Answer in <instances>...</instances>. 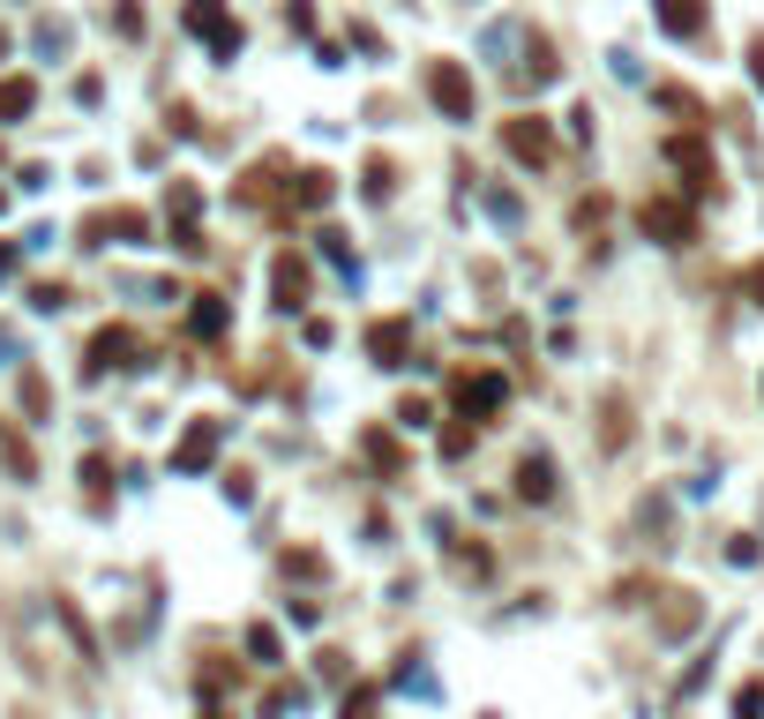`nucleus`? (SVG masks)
<instances>
[{"label": "nucleus", "mask_w": 764, "mask_h": 719, "mask_svg": "<svg viewBox=\"0 0 764 719\" xmlns=\"http://www.w3.org/2000/svg\"><path fill=\"white\" fill-rule=\"evenodd\" d=\"M427 98L442 105V121H472V105H480V90H472V76L458 68V60H427Z\"/></svg>", "instance_id": "nucleus-1"}, {"label": "nucleus", "mask_w": 764, "mask_h": 719, "mask_svg": "<svg viewBox=\"0 0 764 719\" xmlns=\"http://www.w3.org/2000/svg\"><path fill=\"white\" fill-rule=\"evenodd\" d=\"M180 23H188L195 38H211L217 60H233V53H240V23H233V15H225L217 0H188V15H180Z\"/></svg>", "instance_id": "nucleus-2"}, {"label": "nucleus", "mask_w": 764, "mask_h": 719, "mask_svg": "<svg viewBox=\"0 0 764 719\" xmlns=\"http://www.w3.org/2000/svg\"><path fill=\"white\" fill-rule=\"evenodd\" d=\"M503 150L517 158V166H548L554 158V135H548V121H532V113H517V121L503 127Z\"/></svg>", "instance_id": "nucleus-3"}, {"label": "nucleus", "mask_w": 764, "mask_h": 719, "mask_svg": "<svg viewBox=\"0 0 764 719\" xmlns=\"http://www.w3.org/2000/svg\"><path fill=\"white\" fill-rule=\"evenodd\" d=\"M405 352H413V315L368 323V360H375V368H405Z\"/></svg>", "instance_id": "nucleus-4"}, {"label": "nucleus", "mask_w": 764, "mask_h": 719, "mask_svg": "<svg viewBox=\"0 0 764 719\" xmlns=\"http://www.w3.org/2000/svg\"><path fill=\"white\" fill-rule=\"evenodd\" d=\"M83 240H90V248H113V240H150V217H143V211H98V217H83Z\"/></svg>", "instance_id": "nucleus-5"}, {"label": "nucleus", "mask_w": 764, "mask_h": 719, "mask_svg": "<svg viewBox=\"0 0 764 719\" xmlns=\"http://www.w3.org/2000/svg\"><path fill=\"white\" fill-rule=\"evenodd\" d=\"M217 442H225V427H217V420H195L188 435H180V450H172V472H211Z\"/></svg>", "instance_id": "nucleus-6"}, {"label": "nucleus", "mask_w": 764, "mask_h": 719, "mask_svg": "<svg viewBox=\"0 0 764 719\" xmlns=\"http://www.w3.org/2000/svg\"><path fill=\"white\" fill-rule=\"evenodd\" d=\"M644 233H660L667 248H689V240H697V217H689V203H644Z\"/></svg>", "instance_id": "nucleus-7"}, {"label": "nucleus", "mask_w": 764, "mask_h": 719, "mask_svg": "<svg viewBox=\"0 0 764 719\" xmlns=\"http://www.w3.org/2000/svg\"><path fill=\"white\" fill-rule=\"evenodd\" d=\"M517 503H554V458L548 450H525V458H517Z\"/></svg>", "instance_id": "nucleus-8"}, {"label": "nucleus", "mask_w": 764, "mask_h": 719, "mask_svg": "<svg viewBox=\"0 0 764 719\" xmlns=\"http://www.w3.org/2000/svg\"><path fill=\"white\" fill-rule=\"evenodd\" d=\"M135 360V330L127 323H105L98 338H90V375H105V368H127Z\"/></svg>", "instance_id": "nucleus-9"}, {"label": "nucleus", "mask_w": 764, "mask_h": 719, "mask_svg": "<svg viewBox=\"0 0 764 719\" xmlns=\"http://www.w3.org/2000/svg\"><path fill=\"white\" fill-rule=\"evenodd\" d=\"M270 293H278V307L293 315V307H307V262L300 255H278L270 262Z\"/></svg>", "instance_id": "nucleus-10"}, {"label": "nucleus", "mask_w": 764, "mask_h": 719, "mask_svg": "<svg viewBox=\"0 0 764 719\" xmlns=\"http://www.w3.org/2000/svg\"><path fill=\"white\" fill-rule=\"evenodd\" d=\"M667 38H705V0H652Z\"/></svg>", "instance_id": "nucleus-11"}, {"label": "nucleus", "mask_w": 764, "mask_h": 719, "mask_svg": "<svg viewBox=\"0 0 764 719\" xmlns=\"http://www.w3.org/2000/svg\"><path fill=\"white\" fill-rule=\"evenodd\" d=\"M503 397H509L503 375H465V382H458V405H465V420H472V413H495Z\"/></svg>", "instance_id": "nucleus-12"}, {"label": "nucleus", "mask_w": 764, "mask_h": 719, "mask_svg": "<svg viewBox=\"0 0 764 719\" xmlns=\"http://www.w3.org/2000/svg\"><path fill=\"white\" fill-rule=\"evenodd\" d=\"M667 158H675V166L689 172V188H697V195H705V188L720 180V172H712V158H705V143H697V135H682V143H667Z\"/></svg>", "instance_id": "nucleus-13"}, {"label": "nucleus", "mask_w": 764, "mask_h": 719, "mask_svg": "<svg viewBox=\"0 0 764 719\" xmlns=\"http://www.w3.org/2000/svg\"><path fill=\"white\" fill-rule=\"evenodd\" d=\"M31 105H38L31 76H0V121H31Z\"/></svg>", "instance_id": "nucleus-14"}, {"label": "nucleus", "mask_w": 764, "mask_h": 719, "mask_svg": "<svg viewBox=\"0 0 764 719\" xmlns=\"http://www.w3.org/2000/svg\"><path fill=\"white\" fill-rule=\"evenodd\" d=\"M697 615H705L697 593H667V607H660V637H689L697 630Z\"/></svg>", "instance_id": "nucleus-15"}, {"label": "nucleus", "mask_w": 764, "mask_h": 719, "mask_svg": "<svg viewBox=\"0 0 764 719\" xmlns=\"http://www.w3.org/2000/svg\"><path fill=\"white\" fill-rule=\"evenodd\" d=\"M360 458H368V465H375L382 480H397V472H405V458H397V442H390L382 427H368V435H360Z\"/></svg>", "instance_id": "nucleus-16"}, {"label": "nucleus", "mask_w": 764, "mask_h": 719, "mask_svg": "<svg viewBox=\"0 0 764 719\" xmlns=\"http://www.w3.org/2000/svg\"><path fill=\"white\" fill-rule=\"evenodd\" d=\"M188 330H195V338H225V300H217V293H195V307H188Z\"/></svg>", "instance_id": "nucleus-17"}, {"label": "nucleus", "mask_w": 764, "mask_h": 719, "mask_svg": "<svg viewBox=\"0 0 764 719\" xmlns=\"http://www.w3.org/2000/svg\"><path fill=\"white\" fill-rule=\"evenodd\" d=\"M323 203H330V172H300L293 211H323Z\"/></svg>", "instance_id": "nucleus-18"}, {"label": "nucleus", "mask_w": 764, "mask_h": 719, "mask_svg": "<svg viewBox=\"0 0 764 719\" xmlns=\"http://www.w3.org/2000/svg\"><path fill=\"white\" fill-rule=\"evenodd\" d=\"M15 390H23V413H31V420H45L53 390H45V375H38V368H23V382H15Z\"/></svg>", "instance_id": "nucleus-19"}, {"label": "nucleus", "mask_w": 764, "mask_h": 719, "mask_svg": "<svg viewBox=\"0 0 764 719\" xmlns=\"http://www.w3.org/2000/svg\"><path fill=\"white\" fill-rule=\"evenodd\" d=\"M0 458H8V472H15V480H31V442H23V435H8V427H0Z\"/></svg>", "instance_id": "nucleus-20"}, {"label": "nucleus", "mask_w": 764, "mask_h": 719, "mask_svg": "<svg viewBox=\"0 0 764 719\" xmlns=\"http://www.w3.org/2000/svg\"><path fill=\"white\" fill-rule=\"evenodd\" d=\"M652 98H660L667 113H682V121H705V105H697L689 90H675V83H660V90H652Z\"/></svg>", "instance_id": "nucleus-21"}, {"label": "nucleus", "mask_w": 764, "mask_h": 719, "mask_svg": "<svg viewBox=\"0 0 764 719\" xmlns=\"http://www.w3.org/2000/svg\"><path fill=\"white\" fill-rule=\"evenodd\" d=\"M622 442H630V405L607 397V450H622Z\"/></svg>", "instance_id": "nucleus-22"}, {"label": "nucleus", "mask_w": 764, "mask_h": 719, "mask_svg": "<svg viewBox=\"0 0 764 719\" xmlns=\"http://www.w3.org/2000/svg\"><path fill=\"white\" fill-rule=\"evenodd\" d=\"M450 570H458V577H487L495 562H487V548H458L450 554Z\"/></svg>", "instance_id": "nucleus-23"}, {"label": "nucleus", "mask_w": 764, "mask_h": 719, "mask_svg": "<svg viewBox=\"0 0 764 719\" xmlns=\"http://www.w3.org/2000/svg\"><path fill=\"white\" fill-rule=\"evenodd\" d=\"M390 188H397V166H390V158H368V195H390Z\"/></svg>", "instance_id": "nucleus-24"}, {"label": "nucleus", "mask_w": 764, "mask_h": 719, "mask_svg": "<svg viewBox=\"0 0 764 719\" xmlns=\"http://www.w3.org/2000/svg\"><path fill=\"white\" fill-rule=\"evenodd\" d=\"M248 652L262 660V667H278V630H262V622H255V630H248Z\"/></svg>", "instance_id": "nucleus-25"}, {"label": "nucleus", "mask_w": 764, "mask_h": 719, "mask_svg": "<svg viewBox=\"0 0 764 719\" xmlns=\"http://www.w3.org/2000/svg\"><path fill=\"white\" fill-rule=\"evenodd\" d=\"M734 712H742V719H764V682H750V689L734 697Z\"/></svg>", "instance_id": "nucleus-26"}, {"label": "nucleus", "mask_w": 764, "mask_h": 719, "mask_svg": "<svg viewBox=\"0 0 764 719\" xmlns=\"http://www.w3.org/2000/svg\"><path fill=\"white\" fill-rule=\"evenodd\" d=\"M285 570H293V577H323V554L300 548V554H285Z\"/></svg>", "instance_id": "nucleus-27"}, {"label": "nucleus", "mask_w": 764, "mask_h": 719, "mask_svg": "<svg viewBox=\"0 0 764 719\" xmlns=\"http://www.w3.org/2000/svg\"><path fill=\"white\" fill-rule=\"evenodd\" d=\"M345 719H375V689H360V697H345Z\"/></svg>", "instance_id": "nucleus-28"}, {"label": "nucleus", "mask_w": 764, "mask_h": 719, "mask_svg": "<svg viewBox=\"0 0 764 719\" xmlns=\"http://www.w3.org/2000/svg\"><path fill=\"white\" fill-rule=\"evenodd\" d=\"M15 262H23V248H15V240H0V278H15Z\"/></svg>", "instance_id": "nucleus-29"}, {"label": "nucleus", "mask_w": 764, "mask_h": 719, "mask_svg": "<svg viewBox=\"0 0 764 719\" xmlns=\"http://www.w3.org/2000/svg\"><path fill=\"white\" fill-rule=\"evenodd\" d=\"M750 76H757V90H764V38L750 45Z\"/></svg>", "instance_id": "nucleus-30"}, {"label": "nucleus", "mask_w": 764, "mask_h": 719, "mask_svg": "<svg viewBox=\"0 0 764 719\" xmlns=\"http://www.w3.org/2000/svg\"><path fill=\"white\" fill-rule=\"evenodd\" d=\"M750 300H757V307H764V262H757V270H750Z\"/></svg>", "instance_id": "nucleus-31"}, {"label": "nucleus", "mask_w": 764, "mask_h": 719, "mask_svg": "<svg viewBox=\"0 0 764 719\" xmlns=\"http://www.w3.org/2000/svg\"><path fill=\"white\" fill-rule=\"evenodd\" d=\"M0 53H8V38H0Z\"/></svg>", "instance_id": "nucleus-32"}, {"label": "nucleus", "mask_w": 764, "mask_h": 719, "mask_svg": "<svg viewBox=\"0 0 764 719\" xmlns=\"http://www.w3.org/2000/svg\"><path fill=\"white\" fill-rule=\"evenodd\" d=\"M487 719H495V712H487Z\"/></svg>", "instance_id": "nucleus-33"}]
</instances>
